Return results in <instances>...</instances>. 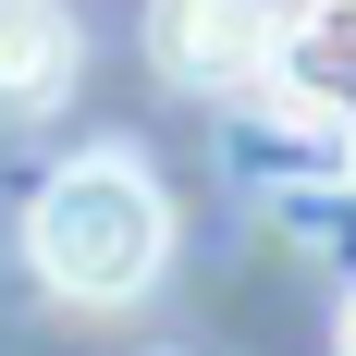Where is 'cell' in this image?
Listing matches in <instances>:
<instances>
[{"mask_svg": "<svg viewBox=\"0 0 356 356\" xmlns=\"http://www.w3.org/2000/svg\"><path fill=\"white\" fill-rule=\"evenodd\" d=\"M25 258H37V283L62 307H136L160 283V258H172V197L147 184L136 147H86V160H62L37 184Z\"/></svg>", "mask_w": 356, "mask_h": 356, "instance_id": "1", "label": "cell"}, {"mask_svg": "<svg viewBox=\"0 0 356 356\" xmlns=\"http://www.w3.org/2000/svg\"><path fill=\"white\" fill-rule=\"evenodd\" d=\"M270 13L283 0H147V62L184 99H234L270 74Z\"/></svg>", "mask_w": 356, "mask_h": 356, "instance_id": "2", "label": "cell"}, {"mask_svg": "<svg viewBox=\"0 0 356 356\" xmlns=\"http://www.w3.org/2000/svg\"><path fill=\"white\" fill-rule=\"evenodd\" d=\"M258 86H270L307 136H356V0H283Z\"/></svg>", "mask_w": 356, "mask_h": 356, "instance_id": "3", "label": "cell"}, {"mask_svg": "<svg viewBox=\"0 0 356 356\" xmlns=\"http://www.w3.org/2000/svg\"><path fill=\"white\" fill-rule=\"evenodd\" d=\"M74 74H86V37H74L62 0H0V111H62Z\"/></svg>", "mask_w": 356, "mask_h": 356, "instance_id": "4", "label": "cell"}, {"mask_svg": "<svg viewBox=\"0 0 356 356\" xmlns=\"http://www.w3.org/2000/svg\"><path fill=\"white\" fill-rule=\"evenodd\" d=\"M332 356H356V295H344V332H332Z\"/></svg>", "mask_w": 356, "mask_h": 356, "instance_id": "5", "label": "cell"}]
</instances>
